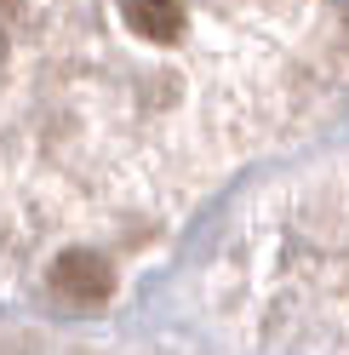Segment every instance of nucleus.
<instances>
[{
  "label": "nucleus",
  "mask_w": 349,
  "mask_h": 355,
  "mask_svg": "<svg viewBox=\"0 0 349 355\" xmlns=\"http://www.w3.org/2000/svg\"><path fill=\"white\" fill-rule=\"evenodd\" d=\"M52 286H57V298H69V304H103L115 275H109V263L98 252L69 247V252L52 258Z\"/></svg>",
  "instance_id": "obj_1"
},
{
  "label": "nucleus",
  "mask_w": 349,
  "mask_h": 355,
  "mask_svg": "<svg viewBox=\"0 0 349 355\" xmlns=\"http://www.w3.org/2000/svg\"><path fill=\"white\" fill-rule=\"evenodd\" d=\"M126 29L149 46H172L184 35V0H126Z\"/></svg>",
  "instance_id": "obj_2"
}]
</instances>
